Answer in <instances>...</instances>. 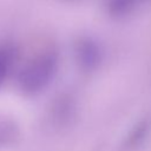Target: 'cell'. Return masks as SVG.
Instances as JSON below:
<instances>
[{"label": "cell", "instance_id": "obj_1", "mask_svg": "<svg viewBox=\"0 0 151 151\" xmlns=\"http://www.w3.org/2000/svg\"><path fill=\"white\" fill-rule=\"evenodd\" d=\"M58 66L59 59L57 53L48 51L38 54L19 72V88L26 94L40 93L54 79Z\"/></svg>", "mask_w": 151, "mask_h": 151}, {"label": "cell", "instance_id": "obj_2", "mask_svg": "<svg viewBox=\"0 0 151 151\" xmlns=\"http://www.w3.org/2000/svg\"><path fill=\"white\" fill-rule=\"evenodd\" d=\"M76 59L81 68L92 71L101 61V51L99 45L90 38L80 39L76 46Z\"/></svg>", "mask_w": 151, "mask_h": 151}, {"label": "cell", "instance_id": "obj_3", "mask_svg": "<svg viewBox=\"0 0 151 151\" xmlns=\"http://www.w3.org/2000/svg\"><path fill=\"white\" fill-rule=\"evenodd\" d=\"M137 0H106V9L113 17H124L136 6Z\"/></svg>", "mask_w": 151, "mask_h": 151}, {"label": "cell", "instance_id": "obj_4", "mask_svg": "<svg viewBox=\"0 0 151 151\" xmlns=\"http://www.w3.org/2000/svg\"><path fill=\"white\" fill-rule=\"evenodd\" d=\"M13 54L6 46H0V88L4 86L12 68Z\"/></svg>", "mask_w": 151, "mask_h": 151}]
</instances>
